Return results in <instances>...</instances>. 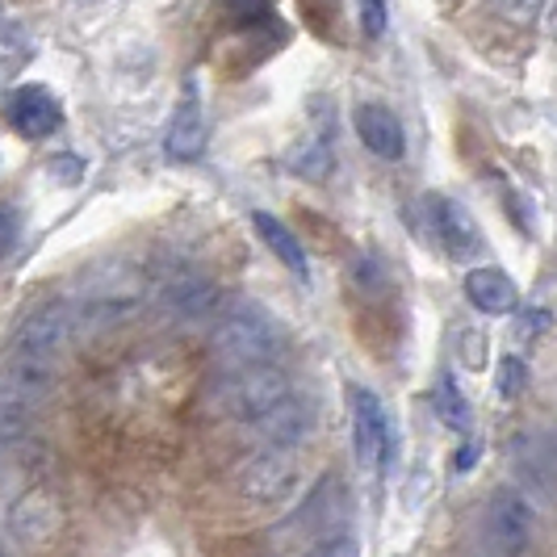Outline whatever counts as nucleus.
I'll return each mask as SVG.
<instances>
[{
  "instance_id": "f257e3e1",
  "label": "nucleus",
  "mask_w": 557,
  "mask_h": 557,
  "mask_svg": "<svg viewBox=\"0 0 557 557\" xmlns=\"http://www.w3.org/2000/svg\"><path fill=\"white\" fill-rule=\"evenodd\" d=\"M281 348H285L281 327L264 310L248 307V302L231 307L214 327V361L223 364L226 373L251 369V364H277Z\"/></svg>"
},
{
  "instance_id": "f03ea898",
  "label": "nucleus",
  "mask_w": 557,
  "mask_h": 557,
  "mask_svg": "<svg viewBox=\"0 0 557 557\" xmlns=\"http://www.w3.org/2000/svg\"><path fill=\"white\" fill-rule=\"evenodd\" d=\"M482 536L495 557H529L536 545V507L524 491L499 486L482 511Z\"/></svg>"
},
{
  "instance_id": "7ed1b4c3",
  "label": "nucleus",
  "mask_w": 557,
  "mask_h": 557,
  "mask_svg": "<svg viewBox=\"0 0 557 557\" xmlns=\"http://www.w3.org/2000/svg\"><path fill=\"white\" fill-rule=\"evenodd\" d=\"M223 411L239 423H256L264 419L273 407H281L289 398V377L277 364H251V369H235L223 382Z\"/></svg>"
},
{
  "instance_id": "20e7f679",
  "label": "nucleus",
  "mask_w": 557,
  "mask_h": 557,
  "mask_svg": "<svg viewBox=\"0 0 557 557\" xmlns=\"http://www.w3.org/2000/svg\"><path fill=\"white\" fill-rule=\"evenodd\" d=\"M302 491V461L285 448H260L239 466V495L248 503H289Z\"/></svg>"
},
{
  "instance_id": "39448f33",
  "label": "nucleus",
  "mask_w": 557,
  "mask_h": 557,
  "mask_svg": "<svg viewBox=\"0 0 557 557\" xmlns=\"http://www.w3.org/2000/svg\"><path fill=\"white\" fill-rule=\"evenodd\" d=\"M76 332V314L67 302H47L29 314L22 323V332L13 339V352L9 357H22V361H38V364H51L59 369V357L67 352V339Z\"/></svg>"
},
{
  "instance_id": "423d86ee",
  "label": "nucleus",
  "mask_w": 557,
  "mask_h": 557,
  "mask_svg": "<svg viewBox=\"0 0 557 557\" xmlns=\"http://www.w3.org/2000/svg\"><path fill=\"white\" fill-rule=\"evenodd\" d=\"M348 403H352V453H357V466L382 470L394 457L391 416H386L382 398L373 391H361V386L348 391Z\"/></svg>"
},
{
  "instance_id": "0eeeda50",
  "label": "nucleus",
  "mask_w": 557,
  "mask_h": 557,
  "mask_svg": "<svg viewBox=\"0 0 557 557\" xmlns=\"http://www.w3.org/2000/svg\"><path fill=\"white\" fill-rule=\"evenodd\" d=\"M339 520H344V491L339 482H323L310 499H302V507L281 524V541H302V545H314L323 536H335L339 532Z\"/></svg>"
},
{
  "instance_id": "6e6552de",
  "label": "nucleus",
  "mask_w": 557,
  "mask_h": 557,
  "mask_svg": "<svg viewBox=\"0 0 557 557\" xmlns=\"http://www.w3.org/2000/svg\"><path fill=\"white\" fill-rule=\"evenodd\" d=\"M4 117H9V126H13L17 135H26V139H47L51 131H59L63 110H59V101L51 97V88L26 84V88H13V92H9Z\"/></svg>"
},
{
  "instance_id": "1a4fd4ad",
  "label": "nucleus",
  "mask_w": 557,
  "mask_h": 557,
  "mask_svg": "<svg viewBox=\"0 0 557 557\" xmlns=\"http://www.w3.org/2000/svg\"><path fill=\"white\" fill-rule=\"evenodd\" d=\"M201 147H206V113H201L197 84H185V97L172 110V122L164 131V151L172 164H189L201 156Z\"/></svg>"
},
{
  "instance_id": "9d476101",
  "label": "nucleus",
  "mask_w": 557,
  "mask_h": 557,
  "mask_svg": "<svg viewBox=\"0 0 557 557\" xmlns=\"http://www.w3.org/2000/svg\"><path fill=\"white\" fill-rule=\"evenodd\" d=\"M251 428L260 432L264 448H285V453H294V448L310 436V428H314V411H310L307 398H294V394H289L281 407H273L264 419H256Z\"/></svg>"
},
{
  "instance_id": "9b49d317",
  "label": "nucleus",
  "mask_w": 557,
  "mask_h": 557,
  "mask_svg": "<svg viewBox=\"0 0 557 557\" xmlns=\"http://www.w3.org/2000/svg\"><path fill=\"white\" fill-rule=\"evenodd\" d=\"M428 219H432V231L441 235V244L448 248V256H474L478 248H482V235H478L474 219L457 206V201H448V197L441 194H428Z\"/></svg>"
},
{
  "instance_id": "f8f14e48",
  "label": "nucleus",
  "mask_w": 557,
  "mask_h": 557,
  "mask_svg": "<svg viewBox=\"0 0 557 557\" xmlns=\"http://www.w3.org/2000/svg\"><path fill=\"white\" fill-rule=\"evenodd\" d=\"M511 466L524 482V495H549L554 491V448L541 432H520L511 441Z\"/></svg>"
},
{
  "instance_id": "ddd939ff",
  "label": "nucleus",
  "mask_w": 557,
  "mask_h": 557,
  "mask_svg": "<svg viewBox=\"0 0 557 557\" xmlns=\"http://www.w3.org/2000/svg\"><path fill=\"white\" fill-rule=\"evenodd\" d=\"M352 122H357V135H361V143L369 147V151H373V156H382V160H403V151H407V139H403V126H398V117H394L386 106H373V101H364V106H357Z\"/></svg>"
},
{
  "instance_id": "4468645a",
  "label": "nucleus",
  "mask_w": 557,
  "mask_h": 557,
  "mask_svg": "<svg viewBox=\"0 0 557 557\" xmlns=\"http://www.w3.org/2000/svg\"><path fill=\"white\" fill-rule=\"evenodd\" d=\"M466 298H470L482 314H511V310L520 307L516 281L507 277L503 269H491V264L466 273Z\"/></svg>"
},
{
  "instance_id": "2eb2a0df",
  "label": "nucleus",
  "mask_w": 557,
  "mask_h": 557,
  "mask_svg": "<svg viewBox=\"0 0 557 557\" xmlns=\"http://www.w3.org/2000/svg\"><path fill=\"white\" fill-rule=\"evenodd\" d=\"M251 226H256V235L269 244V251L277 256L281 264L294 273L298 281L310 277V264H307V251H302V244H298V235L289 231V226L281 223V219H273V214H264V210H256L251 214Z\"/></svg>"
},
{
  "instance_id": "dca6fc26",
  "label": "nucleus",
  "mask_w": 557,
  "mask_h": 557,
  "mask_svg": "<svg viewBox=\"0 0 557 557\" xmlns=\"http://www.w3.org/2000/svg\"><path fill=\"white\" fill-rule=\"evenodd\" d=\"M34 416H38V403L0 377V445L22 441L34 428Z\"/></svg>"
},
{
  "instance_id": "f3484780",
  "label": "nucleus",
  "mask_w": 557,
  "mask_h": 557,
  "mask_svg": "<svg viewBox=\"0 0 557 557\" xmlns=\"http://www.w3.org/2000/svg\"><path fill=\"white\" fill-rule=\"evenodd\" d=\"M214 298H219V289H214L210 281L185 277V281H176V285H168L160 302H164V310H172L176 319H201L206 310L214 307Z\"/></svg>"
},
{
  "instance_id": "a211bd4d",
  "label": "nucleus",
  "mask_w": 557,
  "mask_h": 557,
  "mask_svg": "<svg viewBox=\"0 0 557 557\" xmlns=\"http://www.w3.org/2000/svg\"><path fill=\"white\" fill-rule=\"evenodd\" d=\"M432 411L445 419L453 432H470V423H474V416H470V403H466V394H461V386L453 382V377H441L436 382V391H432Z\"/></svg>"
},
{
  "instance_id": "6ab92c4d",
  "label": "nucleus",
  "mask_w": 557,
  "mask_h": 557,
  "mask_svg": "<svg viewBox=\"0 0 557 557\" xmlns=\"http://www.w3.org/2000/svg\"><path fill=\"white\" fill-rule=\"evenodd\" d=\"M491 4H495V13H499L503 22H511V26H532L541 17V9H545V0H491Z\"/></svg>"
},
{
  "instance_id": "aec40b11",
  "label": "nucleus",
  "mask_w": 557,
  "mask_h": 557,
  "mask_svg": "<svg viewBox=\"0 0 557 557\" xmlns=\"http://www.w3.org/2000/svg\"><path fill=\"white\" fill-rule=\"evenodd\" d=\"M529 386V364L520 357H503L499 361V394L503 398H520V391Z\"/></svg>"
},
{
  "instance_id": "412c9836",
  "label": "nucleus",
  "mask_w": 557,
  "mask_h": 557,
  "mask_svg": "<svg viewBox=\"0 0 557 557\" xmlns=\"http://www.w3.org/2000/svg\"><path fill=\"white\" fill-rule=\"evenodd\" d=\"M302 557H361L357 554V541L352 536H344V532H335V536H323V541H314Z\"/></svg>"
},
{
  "instance_id": "4be33fe9",
  "label": "nucleus",
  "mask_w": 557,
  "mask_h": 557,
  "mask_svg": "<svg viewBox=\"0 0 557 557\" xmlns=\"http://www.w3.org/2000/svg\"><path fill=\"white\" fill-rule=\"evenodd\" d=\"M364 38H382L386 34V0H357Z\"/></svg>"
},
{
  "instance_id": "5701e85b",
  "label": "nucleus",
  "mask_w": 557,
  "mask_h": 557,
  "mask_svg": "<svg viewBox=\"0 0 557 557\" xmlns=\"http://www.w3.org/2000/svg\"><path fill=\"white\" fill-rule=\"evenodd\" d=\"M223 9L239 22V26H251V22H260V17H269V9H273V0H223Z\"/></svg>"
},
{
  "instance_id": "b1692460",
  "label": "nucleus",
  "mask_w": 557,
  "mask_h": 557,
  "mask_svg": "<svg viewBox=\"0 0 557 557\" xmlns=\"http://www.w3.org/2000/svg\"><path fill=\"white\" fill-rule=\"evenodd\" d=\"M13 244H17V214L13 210H0V260L9 256Z\"/></svg>"
},
{
  "instance_id": "393cba45",
  "label": "nucleus",
  "mask_w": 557,
  "mask_h": 557,
  "mask_svg": "<svg viewBox=\"0 0 557 557\" xmlns=\"http://www.w3.org/2000/svg\"><path fill=\"white\" fill-rule=\"evenodd\" d=\"M474 457H478V448H474V445L466 448V453H457V470H470V461H474Z\"/></svg>"
},
{
  "instance_id": "a878e982",
  "label": "nucleus",
  "mask_w": 557,
  "mask_h": 557,
  "mask_svg": "<svg viewBox=\"0 0 557 557\" xmlns=\"http://www.w3.org/2000/svg\"><path fill=\"white\" fill-rule=\"evenodd\" d=\"M0 557H4V554H0Z\"/></svg>"
}]
</instances>
